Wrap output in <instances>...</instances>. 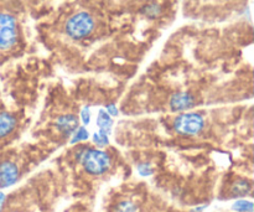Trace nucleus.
I'll return each mask as SVG.
<instances>
[{
    "label": "nucleus",
    "mask_w": 254,
    "mask_h": 212,
    "mask_svg": "<svg viewBox=\"0 0 254 212\" xmlns=\"http://www.w3.org/2000/svg\"><path fill=\"white\" fill-rule=\"evenodd\" d=\"M143 11H144V14L146 15V16H149V17H155V16H158L159 14H160L161 9H160V6H159L158 4H155V2H153V4L146 5V6L144 7Z\"/></svg>",
    "instance_id": "ddd939ff"
},
{
    "label": "nucleus",
    "mask_w": 254,
    "mask_h": 212,
    "mask_svg": "<svg viewBox=\"0 0 254 212\" xmlns=\"http://www.w3.org/2000/svg\"><path fill=\"white\" fill-rule=\"evenodd\" d=\"M17 178H19V170L12 161L0 163V189L14 185Z\"/></svg>",
    "instance_id": "39448f33"
},
{
    "label": "nucleus",
    "mask_w": 254,
    "mask_h": 212,
    "mask_svg": "<svg viewBox=\"0 0 254 212\" xmlns=\"http://www.w3.org/2000/svg\"><path fill=\"white\" fill-rule=\"evenodd\" d=\"M93 141L98 146L107 145V144H108V134L104 133V132L99 131L98 133H96L93 136Z\"/></svg>",
    "instance_id": "4468645a"
},
{
    "label": "nucleus",
    "mask_w": 254,
    "mask_h": 212,
    "mask_svg": "<svg viewBox=\"0 0 254 212\" xmlns=\"http://www.w3.org/2000/svg\"><path fill=\"white\" fill-rule=\"evenodd\" d=\"M93 17H92L88 12L82 11L73 15V16L67 21L66 32L69 37H72V39L79 40L88 36L92 32V30H93Z\"/></svg>",
    "instance_id": "7ed1b4c3"
},
{
    "label": "nucleus",
    "mask_w": 254,
    "mask_h": 212,
    "mask_svg": "<svg viewBox=\"0 0 254 212\" xmlns=\"http://www.w3.org/2000/svg\"><path fill=\"white\" fill-rule=\"evenodd\" d=\"M174 128L184 136H195L203 128V118L198 113H185L174 122Z\"/></svg>",
    "instance_id": "20e7f679"
},
{
    "label": "nucleus",
    "mask_w": 254,
    "mask_h": 212,
    "mask_svg": "<svg viewBox=\"0 0 254 212\" xmlns=\"http://www.w3.org/2000/svg\"><path fill=\"white\" fill-rule=\"evenodd\" d=\"M89 119H91V113H89V109L84 108L83 112H82V121H83L84 124H88Z\"/></svg>",
    "instance_id": "dca6fc26"
},
{
    "label": "nucleus",
    "mask_w": 254,
    "mask_h": 212,
    "mask_svg": "<svg viewBox=\"0 0 254 212\" xmlns=\"http://www.w3.org/2000/svg\"><path fill=\"white\" fill-rule=\"evenodd\" d=\"M17 41L16 19L9 12L0 11V51H6Z\"/></svg>",
    "instance_id": "f03ea898"
},
{
    "label": "nucleus",
    "mask_w": 254,
    "mask_h": 212,
    "mask_svg": "<svg viewBox=\"0 0 254 212\" xmlns=\"http://www.w3.org/2000/svg\"><path fill=\"white\" fill-rule=\"evenodd\" d=\"M16 117L6 111H0V139L6 138L16 128Z\"/></svg>",
    "instance_id": "0eeeda50"
},
{
    "label": "nucleus",
    "mask_w": 254,
    "mask_h": 212,
    "mask_svg": "<svg viewBox=\"0 0 254 212\" xmlns=\"http://www.w3.org/2000/svg\"><path fill=\"white\" fill-rule=\"evenodd\" d=\"M112 124H113V122H112V118L108 114V112L106 111L99 112L98 118H97V126L99 127V131L109 134V132H111V128H112Z\"/></svg>",
    "instance_id": "1a4fd4ad"
},
{
    "label": "nucleus",
    "mask_w": 254,
    "mask_h": 212,
    "mask_svg": "<svg viewBox=\"0 0 254 212\" xmlns=\"http://www.w3.org/2000/svg\"><path fill=\"white\" fill-rule=\"evenodd\" d=\"M4 198L5 196L2 195L1 193H0V208H1V205H2V203H4Z\"/></svg>",
    "instance_id": "6ab92c4d"
},
{
    "label": "nucleus",
    "mask_w": 254,
    "mask_h": 212,
    "mask_svg": "<svg viewBox=\"0 0 254 212\" xmlns=\"http://www.w3.org/2000/svg\"><path fill=\"white\" fill-rule=\"evenodd\" d=\"M56 124L60 132L69 136V134L74 133L76 129L78 128V119H77V117L72 116V114H66V116L60 117L57 119Z\"/></svg>",
    "instance_id": "6e6552de"
},
{
    "label": "nucleus",
    "mask_w": 254,
    "mask_h": 212,
    "mask_svg": "<svg viewBox=\"0 0 254 212\" xmlns=\"http://www.w3.org/2000/svg\"><path fill=\"white\" fill-rule=\"evenodd\" d=\"M76 134L73 136V139H72V143H77V141H86L88 139V132H87L86 128L83 127H79V128L76 129Z\"/></svg>",
    "instance_id": "2eb2a0df"
},
{
    "label": "nucleus",
    "mask_w": 254,
    "mask_h": 212,
    "mask_svg": "<svg viewBox=\"0 0 254 212\" xmlns=\"http://www.w3.org/2000/svg\"><path fill=\"white\" fill-rule=\"evenodd\" d=\"M195 104V97L188 92H179L171 98L170 108L174 112L188 111Z\"/></svg>",
    "instance_id": "423d86ee"
},
{
    "label": "nucleus",
    "mask_w": 254,
    "mask_h": 212,
    "mask_svg": "<svg viewBox=\"0 0 254 212\" xmlns=\"http://www.w3.org/2000/svg\"><path fill=\"white\" fill-rule=\"evenodd\" d=\"M14 212H15V211H14Z\"/></svg>",
    "instance_id": "aec40b11"
},
{
    "label": "nucleus",
    "mask_w": 254,
    "mask_h": 212,
    "mask_svg": "<svg viewBox=\"0 0 254 212\" xmlns=\"http://www.w3.org/2000/svg\"><path fill=\"white\" fill-rule=\"evenodd\" d=\"M149 166L148 165H141L140 168H139V171H140L143 175H149V174H151V170H148Z\"/></svg>",
    "instance_id": "f3484780"
},
{
    "label": "nucleus",
    "mask_w": 254,
    "mask_h": 212,
    "mask_svg": "<svg viewBox=\"0 0 254 212\" xmlns=\"http://www.w3.org/2000/svg\"><path fill=\"white\" fill-rule=\"evenodd\" d=\"M79 161L87 173L92 175H101L106 173L111 166V159L108 154L97 149H87L82 151L79 155Z\"/></svg>",
    "instance_id": "f257e3e1"
},
{
    "label": "nucleus",
    "mask_w": 254,
    "mask_h": 212,
    "mask_svg": "<svg viewBox=\"0 0 254 212\" xmlns=\"http://www.w3.org/2000/svg\"><path fill=\"white\" fill-rule=\"evenodd\" d=\"M233 195L235 196H245L251 191V185L247 181H238L235 186H233Z\"/></svg>",
    "instance_id": "9d476101"
},
{
    "label": "nucleus",
    "mask_w": 254,
    "mask_h": 212,
    "mask_svg": "<svg viewBox=\"0 0 254 212\" xmlns=\"http://www.w3.org/2000/svg\"><path fill=\"white\" fill-rule=\"evenodd\" d=\"M233 209H235L236 211H240V212H252L253 204L251 203V201L240 200L233 205Z\"/></svg>",
    "instance_id": "f8f14e48"
},
{
    "label": "nucleus",
    "mask_w": 254,
    "mask_h": 212,
    "mask_svg": "<svg viewBox=\"0 0 254 212\" xmlns=\"http://www.w3.org/2000/svg\"><path fill=\"white\" fill-rule=\"evenodd\" d=\"M107 111H108L111 114H113V116H116L117 114V108L114 106H108L107 107Z\"/></svg>",
    "instance_id": "a211bd4d"
},
{
    "label": "nucleus",
    "mask_w": 254,
    "mask_h": 212,
    "mask_svg": "<svg viewBox=\"0 0 254 212\" xmlns=\"http://www.w3.org/2000/svg\"><path fill=\"white\" fill-rule=\"evenodd\" d=\"M116 212H139L138 206L133 203V201H122L121 204H118L117 206Z\"/></svg>",
    "instance_id": "9b49d317"
}]
</instances>
